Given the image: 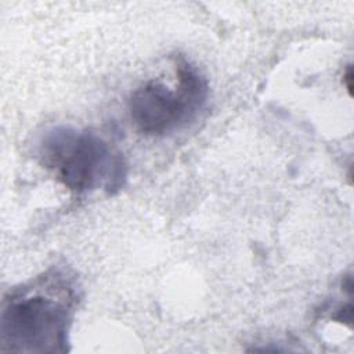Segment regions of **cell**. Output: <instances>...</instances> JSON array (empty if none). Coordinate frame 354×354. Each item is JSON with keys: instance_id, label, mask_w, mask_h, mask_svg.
Masks as SVG:
<instances>
[{"instance_id": "cell-2", "label": "cell", "mask_w": 354, "mask_h": 354, "mask_svg": "<svg viewBox=\"0 0 354 354\" xmlns=\"http://www.w3.org/2000/svg\"><path fill=\"white\" fill-rule=\"evenodd\" d=\"M36 153L39 162L76 194L97 188L115 194L127 178V165L122 153L87 130L50 127L40 136Z\"/></svg>"}, {"instance_id": "cell-3", "label": "cell", "mask_w": 354, "mask_h": 354, "mask_svg": "<svg viewBox=\"0 0 354 354\" xmlns=\"http://www.w3.org/2000/svg\"><path fill=\"white\" fill-rule=\"evenodd\" d=\"M176 86L160 80L140 84L129 98L134 126L147 136H163L192 120L207 98V83L185 58L176 61Z\"/></svg>"}, {"instance_id": "cell-1", "label": "cell", "mask_w": 354, "mask_h": 354, "mask_svg": "<svg viewBox=\"0 0 354 354\" xmlns=\"http://www.w3.org/2000/svg\"><path fill=\"white\" fill-rule=\"evenodd\" d=\"M79 300V282L64 267H50L14 286L1 304V351L66 353Z\"/></svg>"}]
</instances>
